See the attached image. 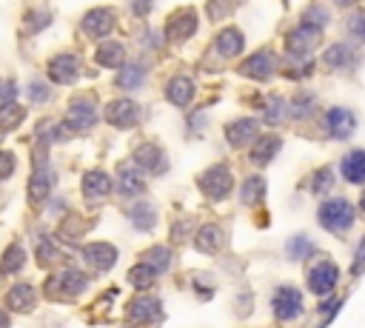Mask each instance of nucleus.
I'll list each match as a JSON object with an SVG mask.
<instances>
[{
	"instance_id": "obj_1",
	"label": "nucleus",
	"mask_w": 365,
	"mask_h": 328,
	"mask_svg": "<svg viewBox=\"0 0 365 328\" xmlns=\"http://www.w3.org/2000/svg\"><path fill=\"white\" fill-rule=\"evenodd\" d=\"M317 222L331 234H345L356 222V208L348 197H325L317 208Z\"/></svg>"
},
{
	"instance_id": "obj_2",
	"label": "nucleus",
	"mask_w": 365,
	"mask_h": 328,
	"mask_svg": "<svg viewBox=\"0 0 365 328\" xmlns=\"http://www.w3.org/2000/svg\"><path fill=\"white\" fill-rule=\"evenodd\" d=\"M339 265L331 260V257H319V260H314L308 268H305V285H308V291L314 294V297H319V299H325V297H331L334 294V288L339 285Z\"/></svg>"
},
{
	"instance_id": "obj_3",
	"label": "nucleus",
	"mask_w": 365,
	"mask_h": 328,
	"mask_svg": "<svg viewBox=\"0 0 365 328\" xmlns=\"http://www.w3.org/2000/svg\"><path fill=\"white\" fill-rule=\"evenodd\" d=\"M197 185H200V191H202L208 200L220 203V200H225V197L231 194V188H234V174H231V168H228L225 163H217V165L205 168V171L197 177Z\"/></svg>"
},
{
	"instance_id": "obj_4",
	"label": "nucleus",
	"mask_w": 365,
	"mask_h": 328,
	"mask_svg": "<svg viewBox=\"0 0 365 328\" xmlns=\"http://www.w3.org/2000/svg\"><path fill=\"white\" fill-rule=\"evenodd\" d=\"M271 311L279 322H294L305 314V299H302V291L294 288V285H279L274 294H271Z\"/></svg>"
},
{
	"instance_id": "obj_5",
	"label": "nucleus",
	"mask_w": 365,
	"mask_h": 328,
	"mask_svg": "<svg viewBox=\"0 0 365 328\" xmlns=\"http://www.w3.org/2000/svg\"><path fill=\"white\" fill-rule=\"evenodd\" d=\"M97 123V106H94V97L88 94H80L68 103V111H66V128H74V131H88L94 128Z\"/></svg>"
},
{
	"instance_id": "obj_6",
	"label": "nucleus",
	"mask_w": 365,
	"mask_h": 328,
	"mask_svg": "<svg viewBox=\"0 0 365 328\" xmlns=\"http://www.w3.org/2000/svg\"><path fill=\"white\" fill-rule=\"evenodd\" d=\"M319 40H322V29L308 26V23H299L297 29H291L285 34V48L294 57H305V54H311L319 46Z\"/></svg>"
},
{
	"instance_id": "obj_7",
	"label": "nucleus",
	"mask_w": 365,
	"mask_h": 328,
	"mask_svg": "<svg viewBox=\"0 0 365 328\" xmlns=\"http://www.w3.org/2000/svg\"><path fill=\"white\" fill-rule=\"evenodd\" d=\"M48 288H51L54 297L71 299V297H77L80 291L88 288V280H86V274L77 271V268H63L60 274H54V277L48 280Z\"/></svg>"
},
{
	"instance_id": "obj_8",
	"label": "nucleus",
	"mask_w": 365,
	"mask_h": 328,
	"mask_svg": "<svg viewBox=\"0 0 365 328\" xmlns=\"http://www.w3.org/2000/svg\"><path fill=\"white\" fill-rule=\"evenodd\" d=\"M325 131L334 140H348L356 131V114L345 106H334L325 111Z\"/></svg>"
},
{
	"instance_id": "obj_9",
	"label": "nucleus",
	"mask_w": 365,
	"mask_h": 328,
	"mask_svg": "<svg viewBox=\"0 0 365 328\" xmlns=\"http://www.w3.org/2000/svg\"><path fill=\"white\" fill-rule=\"evenodd\" d=\"M114 188H117L123 197L137 200V197L143 194V168H140L134 160L120 163V168H117V174H114Z\"/></svg>"
},
{
	"instance_id": "obj_10",
	"label": "nucleus",
	"mask_w": 365,
	"mask_h": 328,
	"mask_svg": "<svg viewBox=\"0 0 365 328\" xmlns=\"http://www.w3.org/2000/svg\"><path fill=\"white\" fill-rule=\"evenodd\" d=\"M274 68H277V54H274L271 48H259V51H254V54L240 66V74H245V77H251V80H268V77L274 74Z\"/></svg>"
},
{
	"instance_id": "obj_11",
	"label": "nucleus",
	"mask_w": 365,
	"mask_h": 328,
	"mask_svg": "<svg viewBox=\"0 0 365 328\" xmlns=\"http://www.w3.org/2000/svg\"><path fill=\"white\" fill-rule=\"evenodd\" d=\"M131 160L143 168V174H163V171L168 168V160H165L163 148L154 145V143H143V145H137Z\"/></svg>"
},
{
	"instance_id": "obj_12",
	"label": "nucleus",
	"mask_w": 365,
	"mask_h": 328,
	"mask_svg": "<svg viewBox=\"0 0 365 328\" xmlns=\"http://www.w3.org/2000/svg\"><path fill=\"white\" fill-rule=\"evenodd\" d=\"M225 140L234 148H245V145H251V140H259V123L251 117H240L225 125Z\"/></svg>"
},
{
	"instance_id": "obj_13",
	"label": "nucleus",
	"mask_w": 365,
	"mask_h": 328,
	"mask_svg": "<svg viewBox=\"0 0 365 328\" xmlns=\"http://www.w3.org/2000/svg\"><path fill=\"white\" fill-rule=\"evenodd\" d=\"M80 77V60L74 54H57L51 63H48V80L51 83H60V86H68Z\"/></svg>"
},
{
	"instance_id": "obj_14",
	"label": "nucleus",
	"mask_w": 365,
	"mask_h": 328,
	"mask_svg": "<svg viewBox=\"0 0 365 328\" xmlns=\"http://www.w3.org/2000/svg\"><path fill=\"white\" fill-rule=\"evenodd\" d=\"M80 29H83V34L86 37H106L111 29H114V11L111 9H91L86 17H83V23H80Z\"/></svg>"
},
{
	"instance_id": "obj_15",
	"label": "nucleus",
	"mask_w": 365,
	"mask_h": 328,
	"mask_svg": "<svg viewBox=\"0 0 365 328\" xmlns=\"http://www.w3.org/2000/svg\"><path fill=\"white\" fill-rule=\"evenodd\" d=\"M106 120L111 125H117V128H131L140 120V108L131 100H111L106 106Z\"/></svg>"
},
{
	"instance_id": "obj_16",
	"label": "nucleus",
	"mask_w": 365,
	"mask_h": 328,
	"mask_svg": "<svg viewBox=\"0 0 365 328\" xmlns=\"http://www.w3.org/2000/svg\"><path fill=\"white\" fill-rule=\"evenodd\" d=\"M111 188H114V180L106 171H100V168L97 171H88L83 177V197L88 203H103L111 194Z\"/></svg>"
},
{
	"instance_id": "obj_17",
	"label": "nucleus",
	"mask_w": 365,
	"mask_h": 328,
	"mask_svg": "<svg viewBox=\"0 0 365 328\" xmlns=\"http://www.w3.org/2000/svg\"><path fill=\"white\" fill-rule=\"evenodd\" d=\"M339 174L351 185H365V148H351L339 160Z\"/></svg>"
},
{
	"instance_id": "obj_18",
	"label": "nucleus",
	"mask_w": 365,
	"mask_h": 328,
	"mask_svg": "<svg viewBox=\"0 0 365 328\" xmlns=\"http://www.w3.org/2000/svg\"><path fill=\"white\" fill-rule=\"evenodd\" d=\"M83 260L94 268V271H108L117 262V248L111 242H88L83 248Z\"/></svg>"
},
{
	"instance_id": "obj_19",
	"label": "nucleus",
	"mask_w": 365,
	"mask_h": 328,
	"mask_svg": "<svg viewBox=\"0 0 365 328\" xmlns=\"http://www.w3.org/2000/svg\"><path fill=\"white\" fill-rule=\"evenodd\" d=\"M160 311H163L160 299H154V297H148V294L134 297V299L128 302V319H131V322H154V319L160 317Z\"/></svg>"
},
{
	"instance_id": "obj_20",
	"label": "nucleus",
	"mask_w": 365,
	"mask_h": 328,
	"mask_svg": "<svg viewBox=\"0 0 365 328\" xmlns=\"http://www.w3.org/2000/svg\"><path fill=\"white\" fill-rule=\"evenodd\" d=\"M194 31H197V14H194L191 9L174 11L171 20H168V26H165V34H168L171 40H188Z\"/></svg>"
},
{
	"instance_id": "obj_21",
	"label": "nucleus",
	"mask_w": 365,
	"mask_h": 328,
	"mask_svg": "<svg viewBox=\"0 0 365 328\" xmlns=\"http://www.w3.org/2000/svg\"><path fill=\"white\" fill-rule=\"evenodd\" d=\"M279 148H282V140H279L277 134H262V137L254 140V145H251V163H254V165H268V163L277 157Z\"/></svg>"
},
{
	"instance_id": "obj_22",
	"label": "nucleus",
	"mask_w": 365,
	"mask_h": 328,
	"mask_svg": "<svg viewBox=\"0 0 365 328\" xmlns=\"http://www.w3.org/2000/svg\"><path fill=\"white\" fill-rule=\"evenodd\" d=\"M354 60H356V54H354L345 43H334V46H328V48H325V54H322V63H325V68H331V71L351 68V66H354Z\"/></svg>"
},
{
	"instance_id": "obj_23",
	"label": "nucleus",
	"mask_w": 365,
	"mask_h": 328,
	"mask_svg": "<svg viewBox=\"0 0 365 328\" xmlns=\"http://www.w3.org/2000/svg\"><path fill=\"white\" fill-rule=\"evenodd\" d=\"M128 217H131V225L137 231H151L154 222H157V211L148 200H134L131 208H128Z\"/></svg>"
},
{
	"instance_id": "obj_24",
	"label": "nucleus",
	"mask_w": 365,
	"mask_h": 328,
	"mask_svg": "<svg viewBox=\"0 0 365 328\" xmlns=\"http://www.w3.org/2000/svg\"><path fill=\"white\" fill-rule=\"evenodd\" d=\"M197 248L200 251H205V254H217V251H222V245H225V234H222V228L220 225H214V222H208V225H202L200 231H197Z\"/></svg>"
},
{
	"instance_id": "obj_25",
	"label": "nucleus",
	"mask_w": 365,
	"mask_h": 328,
	"mask_svg": "<svg viewBox=\"0 0 365 328\" xmlns=\"http://www.w3.org/2000/svg\"><path fill=\"white\" fill-rule=\"evenodd\" d=\"M97 63L100 66H106V68H123L125 66V46L120 43V40H106L100 48H97Z\"/></svg>"
},
{
	"instance_id": "obj_26",
	"label": "nucleus",
	"mask_w": 365,
	"mask_h": 328,
	"mask_svg": "<svg viewBox=\"0 0 365 328\" xmlns=\"http://www.w3.org/2000/svg\"><path fill=\"white\" fill-rule=\"evenodd\" d=\"M165 97H168L174 106L185 108V106L194 100V83H191V77H174V80L165 86Z\"/></svg>"
},
{
	"instance_id": "obj_27",
	"label": "nucleus",
	"mask_w": 365,
	"mask_h": 328,
	"mask_svg": "<svg viewBox=\"0 0 365 328\" xmlns=\"http://www.w3.org/2000/svg\"><path fill=\"white\" fill-rule=\"evenodd\" d=\"M262 200H265V177H259V174L245 177L240 185V203L242 205H259Z\"/></svg>"
},
{
	"instance_id": "obj_28",
	"label": "nucleus",
	"mask_w": 365,
	"mask_h": 328,
	"mask_svg": "<svg viewBox=\"0 0 365 328\" xmlns=\"http://www.w3.org/2000/svg\"><path fill=\"white\" fill-rule=\"evenodd\" d=\"M145 77H148V68L143 63H125L117 74V86L123 91H131V88H140L145 83Z\"/></svg>"
},
{
	"instance_id": "obj_29",
	"label": "nucleus",
	"mask_w": 365,
	"mask_h": 328,
	"mask_svg": "<svg viewBox=\"0 0 365 328\" xmlns=\"http://www.w3.org/2000/svg\"><path fill=\"white\" fill-rule=\"evenodd\" d=\"M51 185H54V177L40 165L34 174H31V180H29V197H31V203L37 205V203H43V200H48V194H51Z\"/></svg>"
},
{
	"instance_id": "obj_30",
	"label": "nucleus",
	"mask_w": 365,
	"mask_h": 328,
	"mask_svg": "<svg viewBox=\"0 0 365 328\" xmlns=\"http://www.w3.org/2000/svg\"><path fill=\"white\" fill-rule=\"evenodd\" d=\"M314 254H317V245H314V240H311L308 234H294V237L285 242V257L294 260V262H302V260H308V257H314Z\"/></svg>"
},
{
	"instance_id": "obj_31",
	"label": "nucleus",
	"mask_w": 365,
	"mask_h": 328,
	"mask_svg": "<svg viewBox=\"0 0 365 328\" xmlns=\"http://www.w3.org/2000/svg\"><path fill=\"white\" fill-rule=\"evenodd\" d=\"M242 46H245V37L240 29H225L217 34V51L222 57H237L242 51Z\"/></svg>"
},
{
	"instance_id": "obj_32",
	"label": "nucleus",
	"mask_w": 365,
	"mask_h": 328,
	"mask_svg": "<svg viewBox=\"0 0 365 328\" xmlns=\"http://www.w3.org/2000/svg\"><path fill=\"white\" fill-rule=\"evenodd\" d=\"M34 302H37V297H34V288L31 285H14L9 291V297H6V305L11 311H23V314H29L34 308Z\"/></svg>"
},
{
	"instance_id": "obj_33",
	"label": "nucleus",
	"mask_w": 365,
	"mask_h": 328,
	"mask_svg": "<svg viewBox=\"0 0 365 328\" xmlns=\"http://www.w3.org/2000/svg\"><path fill=\"white\" fill-rule=\"evenodd\" d=\"M140 262H145L151 271L163 274V271H168V265H171V251H168L165 245H154V248H148V251L143 254Z\"/></svg>"
},
{
	"instance_id": "obj_34",
	"label": "nucleus",
	"mask_w": 365,
	"mask_h": 328,
	"mask_svg": "<svg viewBox=\"0 0 365 328\" xmlns=\"http://www.w3.org/2000/svg\"><path fill=\"white\" fill-rule=\"evenodd\" d=\"M0 265H3V274H14V271H20V268L26 265V248H23L20 242L9 245L6 254H3V260H0Z\"/></svg>"
},
{
	"instance_id": "obj_35",
	"label": "nucleus",
	"mask_w": 365,
	"mask_h": 328,
	"mask_svg": "<svg viewBox=\"0 0 365 328\" xmlns=\"http://www.w3.org/2000/svg\"><path fill=\"white\" fill-rule=\"evenodd\" d=\"M285 114H291V108H288V103L282 100V97H268L265 100V106H262V120L265 123H279V120H285Z\"/></svg>"
},
{
	"instance_id": "obj_36",
	"label": "nucleus",
	"mask_w": 365,
	"mask_h": 328,
	"mask_svg": "<svg viewBox=\"0 0 365 328\" xmlns=\"http://www.w3.org/2000/svg\"><path fill=\"white\" fill-rule=\"evenodd\" d=\"M331 188H334V171H331V165H322V168L311 177V194L325 197V194H331Z\"/></svg>"
},
{
	"instance_id": "obj_37",
	"label": "nucleus",
	"mask_w": 365,
	"mask_h": 328,
	"mask_svg": "<svg viewBox=\"0 0 365 328\" xmlns=\"http://www.w3.org/2000/svg\"><path fill=\"white\" fill-rule=\"evenodd\" d=\"M288 108H291V117H297V120H302V117H308L311 111H314V94H308V91H299L291 103H288Z\"/></svg>"
},
{
	"instance_id": "obj_38",
	"label": "nucleus",
	"mask_w": 365,
	"mask_h": 328,
	"mask_svg": "<svg viewBox=\"0 0 365 328\" xmlns=\"http://www.w3.org/2000/svg\"><path fill=\"white\" fill-rule=\"evenodd\" d=\"M128 280H131V285H134V288H151V285H154V280H157V271H151L145 262H140L137 268H131V271H128Z\"/></svg>"
},
{
	"instance_id": "obj_39",
	"label": "nucleus",
	"mask_w": 365,
	"mask_h": 328,
	"mask_svg": "<svg viewBox=\"0 0 365 328\" xmlns=\"http://www.w3.org/2000/svg\"><path fill=\"white\" fill-rule=\"evenodd\" d=\"M23 117H26V108L17 103H9L0 108V128H14L17 123H23Z\"/></svg>"
},
{
	"instance_id": "obj_40",
	"label": "nucleus",
	"mask_w": 365,
	"mask_h": 328,
	"mask_svg": "<svg viewBox=\"0 0 365 328\" xmlns=\"http://www.w3.org/2000/svg\"><path fill=\"white\" fill-rule=\"evenodd\" d=\"M345 29H348L356 40L365 43V9H354V11L348 14V20H345Z\"/></svg>"
},
{
	"instance_id": "obj_41",
	"label": "nucleus",
	"mask_w": 365,
	"mask_h": 328,
	"mask_svg": "<svg viewBox=\"0 0 365 328\" xmlns=\"http://www.w3.org/2000/svg\"><path fill=\"white\" fill-rule=\"evenodd\" d=\"M328 20H331V14H328L325 6H308V9H305V17H302V23L317 26V29H322Z\"/></svg>"
},
{
	"instance_id": "obj_42",
	"label": "nucleus",
	"mask_w": 365,
	"mask_h": 328,
	"mask_svg": "<svg viewBox=\"0 0 365 328\" xmlns=\"http://www.w3.org/2000/svg\"><path fill=\"white\" fill-rule=\"evenodd\" d=\"M37 260H40V265H51V262L60 260V251L54 248V242H51L48 237L37 242Z\"/></svg>"
},
{
	"instance_id": "obj_43",
	"label": "nucleus",
	"mask_w": 365,
	"mask_h": 328,
	"mask_svg": "<svg viewBox=\"0 0 365 328\" xmlns=\"http://www.w3.org/2000/svg\"><path fill=\"white\" fill-rule=\"evenodd\" d=\"M342 302H345L342 297H334V299H328V302H322V305H319V314H322V322H319V328H325V325H328V322L336 317V311L342 308Z\"/></svg>"
},
{
	"instance_id": "obj_44",
	"label": "nucleus",
	"mask_w": 365,
	"mask_h": 328,
	"mask_svg": "<svg viewBox=\"0 0 365 328\" xmlns=\"http://www.w3.org/2000/svg\"><path fill=\"white\" fill-rule=\"evenodd\" d=\"M231 9H234L231 0H208V17H211V20H222V17H228Z\"/></svg>"
},
{
	"instance_id": "obj_45",
	"label": "nucleus",
	"mask_w": 365,
	"mask_h": 328,
	"mask_svg": "<svg viewBox=\"0 0 365 328\" xmlns=\"http://www.w3.org/2000/svg\"><path fill=\"white\" fill-rule=\"evenodd\" d=\"M29 97H31V103H46L51 97V91H48V86L43 80H31L29 83Z\"/></svg>"
},
{
	"instance_id": "obj_46",
	"label": "nucleus",
	"mask_w": 365,
	"mask_h": 328,
	"mask_svg": "<svg viewBox=\"0 0 365 328\" xmlns=\"http://www.w3.org/2000/svg\"><path fill=\"white\" fill-rule=\"evenodd\" d=\"M14 168H17V157H14L11 151H0V180L11 177Z\"/></svg>"
},
{
	"instance_id": "obj_47",
	"label": "nucleus",
	"mask_w": 365,
	"mask_h": 328,
	"mask_svg": "<svg viewBox=\"0 0 365 328\" xmlns=\"http://www.w3.org/2000/svg\"><path fill=\"white\" fill-rule=\"evenodd\" d=\"M365 271V237L359 240V245H356V251H354V265H351V274L354 277H359Z\"/></svg>"
},
{
	"instance_id": "obj_48",
	"label": "nucleus",
	"mask_w": 365,
	"mask_h": 328,
	"mask_svg": "<svg viewBox=\"0 0 365 328\" xmlns=\"http://www.w3.org/2000/svg\"><path fill=\"white\" fill-rule=\"evenodd\" d=\"M14 94H17V86L3 80V83H0V108L9 106V103H14Z\"/></svg>"
},
{
	"instance_id": "obj_49",
	"label": "nucleus",
	"mask_w": 365,
	"mask_h": 328,
	"mask_svg": "<svg viewBox=\"0 0 365 328\" xmlns=\"http://www.w3.org/2000/svg\"><path fill=\"white\" fill-rule=\"evenodd\" d=\"M151 3H154V0H131V11H134L137 17H145V14L151 11Z\"/></svg>"
},
{
	"instance_id": "obj_50",
	"label": "nucleus",
	"mask_w": 365,
	"mask_h": 328,
	"mask_svg": "<svg viewBox=\"0 0 365 328\" xmlns=\"http://www.w3.org/2000/svg\"><path fill=\"white\" fill-rule=\"evenodd\" d=\"M0 328H9V314L6 311H0Z\"/></svg>"
},
{
	"instance_id": "obj_51",
	"label": "nucleus",
	"mask_w": 365,
	"mask_h": 328,
	"mask_svg": "<svg viewBox=\"0 0 365 328\" xmlns=\"http://www.w3.org/2000/svg\"><path fill=\"white\" fill-rule=\"evenodd\" d=\"M356 0H336V6H354Z\"/></svg>"
},
{
	"instance_id": "obj_52",
	"label": "nucleus",
	"mask_w": 365,
	"mask_h": 328,
	"mask_svg": "<svg viewBox=\"0 0 365 328\" xmlns=\"http://www.w3.org/2000/svg\"><path fill=\"white\" fill-rule=\"evenodd\" d=\"M359 211L365 214V191H362V197H359Z\"/></svg>"
}]
</instances>
